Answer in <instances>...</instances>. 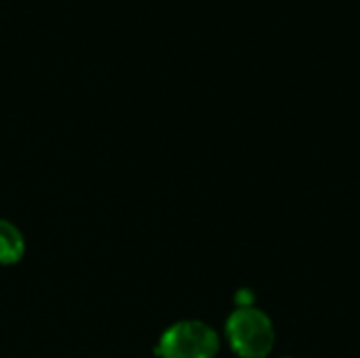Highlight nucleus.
<instances>
[{"label": "nucleus", "mask_w": 360, "mask_h": 358, "mask_svg": "<svg viewBox=\"0 0 360 358\" xmlns=\"http://www.w3.org/2000/svg\"><path fill=\"white\" fill-rule=\"evenodd\" d=\"M226 340L238 358H268L276 342L274 323L255 306L234 308L226 319Z\"/></svg>", "instance_id": "1"}, {"label": "nucleus", "mask_w": 360, "mask_h": 358, "mask_svg": "<svg viewBox=\"0 0 360 358\" xmlns=\"http://www.w3.org/2000/svg\"><path fill=\"white\" fill-rule=\"evenodd\" d=\"M221 340L217 331L205 321H177L162 331L154 354L158 358H215Z\"/></svg>", "instance_id": "2"}, {"label": "nucleus", "mask_w": 360, "mask_h": 358, "mask_svg": "<svg viewBox=\"0 0 360 358\" xmlns=\"http://www.w3.org/2000/svg\"><path fill=\"white\" fill-rule=\"evenodd\" d=\"M25 255L23 232L8 219H0V266H13Z\"/></svg>", "instance_id": "3"}, {"label": "nucleus", "mask_w": 360, "mask_h": 358, "mask_svg": "<svg viewBox=\"0 0 360 358\" xmlns=\"http://www.w3.org/2000/svg\"><path fill=\"white\" fill-rule=\"evenodd\" d=\"M234 304H236V308L255 306V295L249 289H238V293L234 295Z\"/></svg>", "instance_id": "4"}, {"label": "nucleus", "mask_w": 360, "mask_h": 358, "mask_svg": "<svg viewBox=\"0 0 360 358\" xmlns=\"http://www.w3.org/2000/svg\"><path fill=\"white\" fill-rule=\"evenodd\" d=\"M281 358H293V357H281Z\"/></svg>", "instance_id": "5"}]
</instances>
